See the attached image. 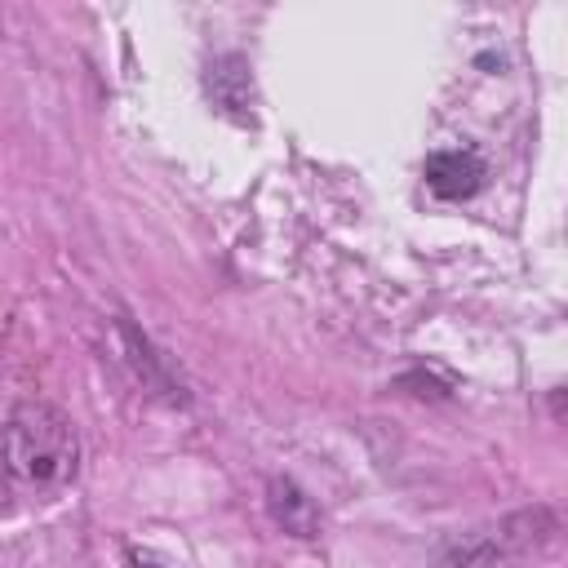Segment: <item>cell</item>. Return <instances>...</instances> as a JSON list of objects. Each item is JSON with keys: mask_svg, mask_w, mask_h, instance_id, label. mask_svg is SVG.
I'll return each instance as SVG.
<instances>
[{"mask_svg": "<svg viewBox=\"0 0 568 568\" xmlns=\"http://www.w3.org/2000/svg\"><path fill=\"white\" fill-rule=\"evenodd\" d=\"M0 462L13 479L31 488H62L75 479L80 439L62 408L53 404H18L0 430Z\"/></svg>", "mask_w": 568, "mask_h": 568, "instance_id": "6da1fadb", "label": "cell"}, {"mask_svg": "<svg viewBox=\"0 0 568 568\" xmlns=\"http://www.w3.org/2000/svg\"><path fill=\"white\" fill-rule=\"evenodd\" d=\"M422 173L439 200H470L488 178V169L475 151H435V155H426Z\"/></svg>", "mask_w": 568, "mask_h": 568, "instance_id": "7a4b0ae2", "label": "cell"}, {"mask_svg": "<svg viewBox=\"0 0 568 568\" xmlns=\"http://www.w3.org/2000/svg\"><path fill=\"white\" fill-rule=\"evenodd\" d=\"M204 84H209V98H213L226 115H235L240 124H253V75H248V62H244L240 53L213 58Z\"/></svg>", "mask_w": 568, "mask_h": 568, "instance_id": "3957f363", "label": "cell"}, {"mask_svg": "<svg viewBox=\"0 0 568 568\" xmlns=\"http://www.w3.org/2000/svg\"><path fill=\"white\" fill-rule=\"evenodd\" d=\"M266 510H271V519L284 532H293V537H320V510H315V501L293 479L275 475L266 484Z\"/></svg>", "mask_w": 568, "mask_h": 568, "instance_id": "277c9868", "label": "cell"}, {"mask_svg": "<svg viewBox=\"0 0 568 568\" xmlns=\"http://www.w3.org/2000/svg\"><path fill=\"white\" fill-rule=\"evenodd\" d=\"M129 564H133V568H155V559L142 555V550H129Z\"/></svg>", "mask_w": 568, "mask_h": 568, "instance_id": "5b68a950", "label": "cell"}]
</instances>
